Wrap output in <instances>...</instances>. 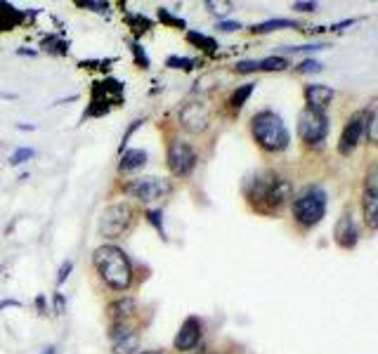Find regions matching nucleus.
I'll list each match as a JSON object with an SVG mask.
<instances>
[{
    "label": "nucleus",
    "instance_id": "14",
    "mask_svg": "<svg viewBox=\"0 0 378 354\" xmlns=\"http://www.w3.org/2000/svg\"><path fill=\"white\" fill-rule=\"evenodd\" d=\"M334 239L338 246L345 250H353L357 246V227H355V220L350 217V212H345L341 220H338L334 229Z\"/></svg>",
    "mask_w": 378,
    "mask_h": 354
},
{
    "label": "nucleus",
    "instance_id": "35",
    "mask_svg": "<svg viewBox=\"0 0 378 354\" xmlns=\"http://www.w3.org/2000/svg\"><path fill=\"white\" fill-rule=\"evenodd\" d=\"M78 8H90L93 12H107L109 5L107 3H78Z\"/></svg>",
    "mask_w": 378,
    "mask_h": 354
},
{
    "label": "nucleus",
    "instance_id": "29",
    "mask_svg": "<svg viewBox=\"0 0 378 354\" xmlns=\"http://www.w3.org/2000/svg\"><path fill=\"white\" fill-rule=\"evenodd\" d=\"M206 8L211 10L213 15H220V17H225L227 12L232 10V3H213V0H211V3H206Z\"/></svg>",
    "mask_w": 378,
    "mask_h": 354
},
{
    "label": "nucleus",
    "instance_id": "5",
    "mask_svg": "<svg viewBox=\"0 0 378 354\" xmlns=\"http://www.w3.org/2000/svg\"><path fill=\"white\" fill-rule=\"evenodd\" d=\"M133 222H135L133 205L126 201H119V203H112L102 212L97 229H100V234L104 239H119V236L128 234L130 227H133Z\"/></svg>",
    "mask_w": 378,
    "mask_h": 354
},
{
    "label": "nucleus",
    "instance_id": "23",
    "mask_svg": "<svg viewBox=\"0 0 378 354\" xmlns=\"http://www.w3.org/2000/svg\"><path fill=\"white\" fill-rule=\"evenodd\" d=\"M364 132H367L371 144L378 147V107L371 114H367V130H364Z\"/></svg>",
    "mask_w": 378,
    "mask_h": 354
},
{
    "label": "nucleus",
    "instance_id": "40",
    "mask_svg": "<svg viewBox=\"0 0 378 354\" xmlns=\"http://www.w3.org/2000/svg\"><path fill=\"white\" fill-rule=\"evenodd\" d=\"M43 354H57V347H45Z\"/></svg>",
    "mask_w": 378,
    "mask_h": 354
},
{
    "label": "nucleus",
    "instance_id": "2",
    "mask_svg": "<svg viewBox=\"0 0 378 354\" xmlns=\"http://www.w3.org/2000/svg\"><path fill=\"white\" fill-rule=\"evenodd\" d=\"M251 132H253V139L258 142L260 149H265L270 154L284 151L291 142L289 128H286V123L282 121V116L275 111H260L253 116Z\"/></svg>",
    "mask_w": 378,
    "mask_h": 354
},
{
    "label": "nucleus",
    "instance_id": "7",
    "mask_svg": "<svg viewBox=\"0 0 378 354\" xmlns=\"http://www.w3.org/2000/svg\"><path fill=\"white\" fill-rule=\"evenodd\" d=\"M166 161H168V170L173 172L175 177H189L197 168V151L189 142L182 139H173L168 144L166 151Z\"/></svg>",
    "mask_w": 378,
    "mask_h": 354
},
{
    "label": "nucleus",
    "instance_id": "28",
    "mask_svg": "<svg viewBox=\"0 0 378 354\" xmlns=\"http://www.w3.org/2000/svg\"><path fill=\"white\" fill-rule=\"evenodd\" d=\"M159 19H161V22H166V24H171V27H180V29H185V22H182V19H178V17H173L171 12L164 10V8L159 10Z\"/></svg>",
    "mask_w": 378,
    "mask_h": 354
},
{
    "label": "nucleus",
    "instance_id": "15",
    "mask_svg": "<svg viewBox=\"0 0 378 354\" xmlns=\"http://www.w3.org/2000/svg\"><path fill=\"white\" fill-rule=\"evenodd\" d=\"M147 151L145 149H128L121 154L119 161V172H135L147 165Z\"/></svg>",
    "mask_w": 378,
    "mask_h": 354
},
{
    "label": "nucleus",
    "instance_id": "38",
    "mask_svg": "<svg viewBox=\"0 0 378 354\" xmlns=\"http://www.w3.org/2000/svg\"><path fill=\"white\" fill-rule=\"evenodd\" d=\"M293 10H301V12H312V10H317V3H293Z\"/></svg>",
    "mask_w": 378,
    "mask_h": 354
},
{
    "label": "nucleus",
    "instance_id": "13",
    "mask_svg": "<svg viewBox=\"0 0 378 354\" xmlns=\"http://www.w3.org/2000/svg\"><path fill=\"white\" fill-rule=\"evenodd\" d=\"M293 194V189H291V182L286 177H279L275 175V179H272V184H270V189H267V196H265V208L270 210V208H282V205L289 201Z\"/></svg>",
    "mask_w": 378,
    "mask_h": 354
},
{
    "label": "nucleus",
    "instance_id": "39",
    "mask_svg": "<svg viewBox=\"0 0 378 354\" xmlns=\"http://www.w3.org/2000/svg\"><path fill=\"white\" fill-rule=\"evenodd\" d=\"M3 307H19V302L17 300H5V302H0V310H3Z\"/></svg>",
    "mask_w": 378,
    "mask_h": 354
},
{
    "label": "nucleus",
    "instance_id": "37",
    "mask_svg": "<svg viewBox=\"0 0 378 354\" xmlns=\"http://www.w3.org/2000/svg\"><path fill=\"white\" fill-rule=\"evenodd\" d=\"M64 307H67V302H64V295L57 293L55 295V312L57 314H64Z\"/></svg>",
    "mask_w": 378,
    "mask_h": 354
},
{
    "label": "nucleus",
    "instance_id": "12",
    "mask_svg": "<svg viewBox=\"0 0 378 354\" xmlns=\"http://www.w3.org/2000/svg\"><path fill=\"white\" fill-rule=\"evenodd\" d=\"M336 97V93H334V88H329V86H308L305 88V104H308V109H312V111H319V114H324L329 109V104L334 102Z\"/></svg>",
    "mask_w": 378,
    "mask_h": 354
},
{
    "label": "nucleus",
    "instance_id": "41",
    "mask_svg": "<svg viewBox=\"0 0 378 354\" xmlns=\"http://www.w3.org/2000/svg\"><path fill=\"white\" fill-rule=\"evenodd\" d=\"M140 354H159V352H140Z\"/></svg>",
    "mask_w": 378,
    "mask_h": 354
},
{
    "label": "nucleus",
    "instance_id": "17",
    "mask_svg": "<svg viewBox=\"0 0 378 354\" xmlns=\"http://www.w3.org/2000/svg\"><path fill=\"white\" fill-rule=\"evenodd\" d=\"M24 22V12L15 10L8 3H0V31H12Z\"/></svg>",
    "mask_w": 378,
    "mask_h": 354
},
{
    "label": "nucleus",
    "instance_id": "4",
    "mask_svg": "<svg viewBox=\"0 0 378 354\" xmlns=\"http://www.w3.org/2000/svg\"><path fill=\"white\" fill-rule=\"evenodd\" d=\"M121 102H123V83L121 81H116V79L97 81L93 86V97H90L86 118H100V116H107L112 109L121 107Z\"/></svg>",
    "mask_w": 378,
    "mask_h": 354
},
{
    "label": "nucleus",
    "instance_id": "16",
    "mask_svg": "<svg viewBox=\"0 0 378 354\" xmlns=\"http://www.w3.org/2000/svg\"><path fill=\"white\" fill-rule=\"evenodd\" d=\"M107 312L114 321H128L135 314V300L133 298H121V300L112 302V305L107 307Z\"/></svg>",
    "mask_w": 378,
    "mask_h": 354
},
{
    "label": "nucleus",
    "instance_id": "8",
    "mask_svg": "<svg viewBox=\"0 0 378 354\" xmlns=\"http://www.w3.org/2000/svg\"><path fill=\"white\" fill-rule=\"evenodd\" d=\"M327 132H329L327 114L303 109L301 116H298V137H301L305 144H322Z\"/></svg>",
    "mask_w": 378,
    "mask_h": 354
},
{
    "label": "nucleus",
    "instance_id": "27",
    "mask_svg": "<svg viewBox=\"0 0 378 354\" xmlns=\"http://www.w3.org/2000/svg\"><path fill=\"white\" fill-rule=\"evenodd\" d=\"M133 55H135V62L140 64V69H149V57L145 55L140 43H133Z\"/></svg>",
    "mask_w": 378,
    "mask_h": 354
},
{
    "label": "nucleus",
    "instance_id": "31",
    "mask_svg": "<svg viewBox=\"0 0 378 354\" xmlns=\"http://www.w3.org/2000/svg\"><path fill=\"white\" fill-rule=\"evenodd\" d=\"M301 74H317V71H322V64L315 62V60H305L301 67H298Z\"/></svg>",
    "mask_w": 378,
    "mask_h": 354
},
{
    "label": "nucleus",
    "instance_id": "33",
    "mask_svg": "<svg viewBox=\"0 0 378 354\" xmlns=\"http://www.w3.org/2000/svg\"><path fill=\"white\" fill-rule=\"evenodd\" d=\"M71 269H74V262H71V260H67V262H64V265L60 267V274H57V286H62V283L69 279Z\"/></svg>",
    "mask_w": 378,
    "mask_h": 354
},
{
    "label": "nucleus",
    "instance_id": "19",
    "mask_svg": "<svg viewBox=\"0 0 378 354\" xmlns=\"http://www.w3.org/2000/svg\"><path fill=\"white\" fill-rule=\"evenodd\" d=\"M138 347H140L138 331H130V333H126V336L114 340V350L112 352L114 354H135V352H138Z\"/></svg>",
    "mask_w": 378,
    "mask_h": 354
},
{
    "label": "nucleus",
    "instance_id": "11",
    "mask_svg": "<svg viewBox=\"0 0 378 354\" xmlns=\"http://www.w3.org/2000/svg\"><path fill=\"white\" fill-rule=\"evenodd\" d=\"M201 340V321L197 317H187L185 321H182L178 336H175V350L178 352H189L194 350V347L199 345Z\"/></svg>",
    "mask_w": 378,
    "mask_h": 354
},
{
    "label": "nucleus",
    "instance_id": "20",
    "mask_svg": "<svg viewBox=\"0 0 378 354\" xmlns=\"http://www.w3.org/2000/svg\"><path fill=\"white\" fill-rule=\"evenodd\" d=\"M279 29H298V24L291 22V19H270V22L256 24L251 31L253 34H270V31H279Z\"/></svg>",
    "mask_w": 378,
    "mask_h": 354
},
{
    "label": "nucleus",
    "instance_id": "6",
    "mask_svg": "<svg viewBox=\"0 0 378 354\" xmlns=\"http://www.w3.org/2000/svg\"><path fill=\"white\" fill-rule=\"evenodd\" d=\"M123 191H126L130 198H138L140 203H156L171 194L173 184L171 179H164V177H138V179H130V182L123 186Z\"/></svg>",
    "mask_w": 378,
    "mask_h": 354
},
{
    "label": "nucleus",
    "instance_id": "25",
    "mask_svg": "<svg viewBox=\"0 0 378 354\" xmlns=\"http://www.w3.org/2000/svg\"><path fill=\"white\" fill-rule=\"evenodd\" d=\"M289 67V60L284 57H267V60H260V71H284Z\"/></svg>",
    "mask_w": 378,
    "mask_h": 354
},
{
    "label": "nucleus",
    "instance_id": "30",
    "mask_svg": "<svg viewBox=\"0 0 378 354\" xmlns=\"http://www.w3.org/2000/svg\"><path fill=\"white\" fill-rule=\"evenodd\" d=\"M166 64L171 69H192L194 67V62L187 60V57H171V60H168Z\"/></svg>",
    "mask_w": 378,
    "mask_h": 354
},
{
    "label": "nucleus",
    "instance_id": "22",
    "mask_svg": "<svg viewBox=\"0 0 378 354\" xmlns=\"http://www.w3.org/2000/svg\"><path fill=\"white\" fill-rule=\"evenodd\" d=\"M187 41L194 43V45H197V48H201V50H206V53H215V48H218V43H215L213 38H208V36H204V34H197V31H189Z\"/></svg>",
    "mask_w": 378,
    "mask_h": 354
},
{
    "label": "nucleus",
    "instance_id": "34",
    "mask_svg": "<svg viewBox=\"0 0 378 354\" xmlns=\"http://www.w3.org/2000/svg\"><path fill=\"white\" fill-rule=\"evenodd\" d=\"M237 71L239 74H249V71H260V62H239L237 64Z\"/></svg>",
    "mask_w": 378,
    "mask_h": 354
},
{
    "label": "nucleus",
    "instance_id": "26",
    "mask_svg": "<svg viewBox=\"0 0 378 354\" xmlns=\"http://www.w3.org/2000/svg\"><path fill=\"white\" fill-rule=\"evenodd\" d=\"M36 156V151L31 149V147H19V149L10 156V165H22L26 161H31Z\"/></svg>",
    "mask_w": 378,
    "mask_h": 354
},
{
    "label": "nucleus",
    "instance_id": "10",
    "mask_svg": "<svg viewBox=\"0 0 378 354\" xmlns=\"http://www.w3.org/2000/svg\"><path fill=\"white\" fill-rule=\"evenodd\" d=\"M367 130V114H355L348 118V123H345L343 132H341V142H338V154H343V156H350L357 144H360L362 135Z\"/></svg>",
    "mask_w": 378,
    "mask_h": 354
},
{
    "label": "nucleus",
    "instance_id": "18",
    "mask_svg": "<svg viewBox=\"0 0 378 354\" xmlns=\"http://www.w3.org/2000/svg\"><path fill=\"white\" fill-rule=\"evenodd\" d=\"M362 212H364V222H367V227L378 229V196L376 194H364Z\"/></svg>",
    "mask_w": 378,
    "mask_h": 354
},
{
    "label": "nucleus",
    "instance_id": "36",
    "mask_svg": "<svg viewBox=\"0 0 378 354\" xmlns=\"http://www.w3.org/2000/svg\"><path fill=\"white\" fill-rule=\"evenodd\" d=\"M218 29L225 31V34H232V31H239L241 29V24L239 22H220Z\"/></svg>",
    "mask_w": 378,
    "mask_h": 354
},
{
    "label": "nucleus",
    "instance_id": "21",
    "mask_svg": "<svg viewBox=\"0 0 378 354\" xmlns=\"http://www.w3.org/2000/svg\"><path fill=\"white\" fill-rule=\"evenodd\" d=\"M251 95H253V83H244V86H239V88L232 93L230 107H232V109H241V107L246 104V100H249Z\"/></svg>",
    "mask_w": 378,
    "mask_h": 354
},
{
    "label": "nucleus",
    "instance_id": "3",
    "mask_svg": "<svg viewBox=\"0 0 378 354\" xmlns=\"http://www.w3.org/2000/svg\"><path fill=\"white\" fill-rule=\"evenodd\" d=\"M324 215H327V194L319 186H308L293 198V217L301 227H315L322 222Z\"/></svg>",
    "mask_w": 378,
    "mask_h": 354
},
{
    "label": "nucleus",
    "instance_id": "24",
    "mask_svg": "<svg viewBox=\"0 0 378 354\" xmlns=\"http://www.w3.org/2000/svg\"><path fill=\"white\" fill-rule=\"evenodd\" d=\"M364 186H367V194H376L378 196V163L369 165L367 175H364Z\"/></svg>",
    "mask_w": 378,
    "mask_h": 354
},
{
    "label": "nucleus",
    "instance_id": "9",
    "mask_svg": "<svg viewBox=\"0 0 378 354\" xmlns=\"http://www.w3.org/2000/svg\"><path fill=\"white\" fill-rule=\"evenodd\" d=\"M180 125L192 135L206 132L211 128V109L204 102H187L180 109Z\"/></svg>",
    "mask_w": 378,
    "mask_h": 354
},
{
    "label": "nucleus",
    "instance_id": "32",
    "mask_svg": "<svg viewBox=\"0 0 378 354\" xmlns=\"http://www.w3.org/2000/svg\"><path fill=\"white\" fill-rule=\"evenodd\" d=\"M147 217H149V222H152L154 227L159 229V234H161V236H164V239H166L164 224H161V212H159V210H149V212H147Z\"/></svg>",
    "mask_w": 378,
    "mask_h": 354
},
{
    "label": "nucleus",
    "instance_id": "1",
    "mask_svg": "<svg viewBox=\"0 0 378 354\" xmlns=\"http://www.w3.org/2000/svg\"><path fill=\"white\" fill-rule=\"evenodd\" d=\"M93 265L100 274V279L107 283L112 291H128L133 283V265L128 255L119 246H100L93 253Z\"/></svg>",
    "mask_w": 378,
    "mask_h": 354
}]
</instances>
